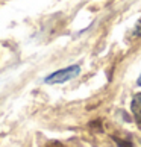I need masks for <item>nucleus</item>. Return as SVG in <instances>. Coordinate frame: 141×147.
I'll use <instances>...</instances> for the list:
<instances>
[{
    "label": "nucleus",
    "mask_w": 141,
    "mask_h": 147,
    "mask_svg": "<svg viewBox=\"0 0 141 147\" xmlns=\"http://www.w3.org/2000/svg\"><path fill=\"white\" fill-rule=\"evenodd\" d=\"M114 140H115L118 147H134L132 143H129V141H124V140H120V138H114Z\"/></svg>",
    "instance_id": "7ed1b4c3"
},
{
    "label": "nucleus",
    "mask_w": 141,
    "mask_h": 147,
    "mask_svg": "<svg viewBox=\"0 0 141 147\" xmlns=\"http://www.w3.org/2000/svg\"><path fill=\"white\" fill-rule=\"evenodd\" d=\"M138 85H141V78L138 79Z\"/></svg>",
    "instance_id": "20e7f679"
},
{
    "label": "nucleus",
    "mask_w": 141,
    "mask_h": 147,
    "mask_svg": "<svg viewBox=\"0 0 141 147\" xmlns=\"http://www.w3.org/2000/svg\"><path fill=\"white\" fill-rule=\"evenodd\" d=\"M79 73H80L79 65H70V67L61 68V70H58V71H53L52 74H49L44 79V82L50 84V85L52 84H64V82H67V80L74 79Z\"/></svg>",
    "instance_id": "f257e3e1"
},
{
    "label": "nucleus",
    "mask_w": 141,
    "mask_h": 147,
    "mask_svg": "<svg viewBox=\"0 0 141 147\" xmlns=\"http://www.w3.org/2000/svg\"><path fill=\"white\" fill-rule=\"evenodd\" d=\"M131 111L134 114L135 120L141 124V92H137L131 100Z\"/></svg>",
    "instance_id": "f03ea898"
}]
</instances>
